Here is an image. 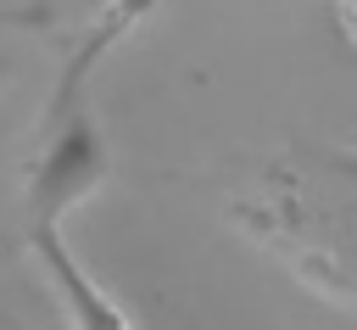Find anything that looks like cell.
<instances>
[{
	"mask_svg": "<svg viewBox=\"0 0 357 330\" xmlns=\"http://www.w3.org/2000/svg\"><path fill=\"white\" fill-rule=\"evenodd\" d=\"M50 11L45 6H0V28H45Z\"/></svg>",
	"mask_w": 357,
	"mask_h": 330,
	"instance_id": "obj_3",
	"label": "cell"
},
{
	"mask_svg": "<svg viewBox=\"0 0 357 330\" xmlns=\"http://www.w3.org/2000/svg\"><path fill=\"white\" fill-rule=\"evenodd\" d=\"M28 246H33L39 268L50 274V285H56L73 330H134V324L117 313V302L78 268V257H73L67 241H61V224H28Z\"/></svg>",
	"mask_w": 357,
	"mask_h": 330,
	"instance_id": "obj_2",
	"label": "cell"
},
{
	"mask_svg": "<svg viewBox=\"0 0 357 330\" xmlns=\"http://www.w3.org/2000/svg\"><path fill=\"white\" fill-rule=\"evenodd\" d=\"M0 73H6V62H0Z\"/></svg>",
	"mask_w": 357,
	"mask_h": 330,
	"instance_id": "obj_4",
	"label": "cell"
},
{
	"mask_svg": "<svg viewBox=\"0 0 357 330\" xmlns=\"http://www.w3.org/2000/svg\"><path fill=\"white\" fill-rule=\"evenodd\" d=\"M151 0H112L100 11V22L89 28V39L61 62V78H56V95L45 106V157L33 162V179H28V224H61L95 185H100V168H106V145H100V129H95V112H89V73L100 67V56L139 22Z\"/></svg>",
	"mask_w": 357,
	"mask_h": 330,
	"instance_id": "obj_1",
	"label": "cell"
}]
</instances>
